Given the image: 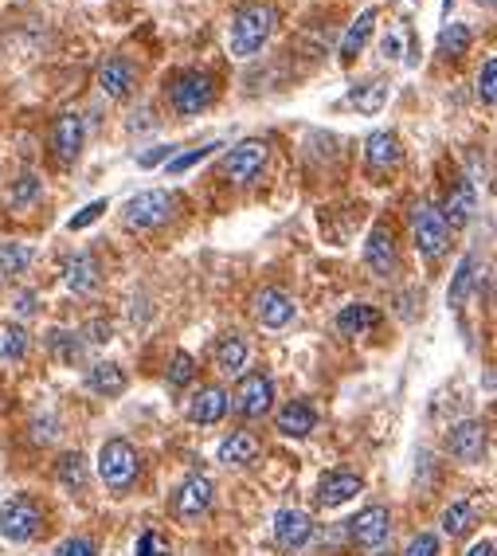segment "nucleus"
I'll use <instances>...</instances> for the list:
<instances>
[{
    "label": "nucleus",
    "mask_w": 497,
    "mask_h": 556,
    "mask_svg": "<svg viewBox=\"0 0 497 556\" xmlns=\"http://www.w3.org/2000/svg\"><path fill=\"white\" fill-rule=\"evenodd\" d=\"M274 24H278L274 4H263V0L243 4V8L231 16V28H227V47H231V55H235V59H255V55L267 47V40L274 36Z\"/></svg>",
    "instance_id": "obj_1"
},
{
    "label": "nucleus",
    "mask_w": 497,
    "mask_h": 556,
    "mask_svg": "<svg viewBox=\"0 0 497 556\" xmlns=\"http://www.w3.org/2000/svg\"><path fill=\"white\" fill-rule=\"evenodd\" d=\"M407 224H411V239H415V251L423 259H443L447 247H451V228L439 212V204L431 200H415L411 212H407Z\"/></svg>",
    "instance_id": "obj_2"
},
{
    "label": "nucleus",
    "mask_w": 497,
    "mask_h": 556,
    "mask_svg": "<svg viewBox=\"0 0 497 556\" xmlns=\"http://www.w3.org/2000/svg\"><path fill=\"white\" fill-rule=\"evenodd\" d=\"M173 212H177V196L169 188H145L122 204V224L134 232H149V228L169 224Z\"/></svg>",
    "instance_id": "obj_3"
},
{
    "label": "nucleus",
    "mask_w": 497,
    "mask_h": 556,
    "mask_svg": "<svg viewBox=\"0 0 497 556\" xmlns=\"http://www.w3.org/2000/svg\"><path fill=\"white\" fill-rule=\"evenodd\" d=\"M44 529V506L32 498V494H12L4 506H0V537L12 541V545H28L36 541Z\"/></svg>",
    "instance_id": "obj_4"
},
{
    "label": "nucleus",
    "mask_w": 497,
    "mask_h": 556,
    "mask_svg": "<svg viewBox=\"0 0 497 556\" xmlns=\"http://www.w3.org/2000/svg\"><path fill=\"white\" fill-rule=\"evenodd\" d=\"M137 470H141V459H137L134 443L126 439H106L102 451H98V478L110 486V490H130L137 482Z\"/></svg>",
    "instance_id": "obj_5"
},
{
    "label": "nucleus",
    "mask_w": 497,
    "mask_h": 556,
    "mask_svg": "<svg viewBox=\"0 0 497 556\" xmlns=\"http://www.w3.org/2000/svg\"><path fill=\"white\" fill-rule=\"evenodd\" d=\"M169 102L181 118H196L216 102V79L208 71H181L169 83Z\"/></svg>",
    "instance_id": "obj_6"
},
{
    "label": "nucleus",
    "mask_w": 497,
    "mask_h": 556,
    "mask_svg": "<svg viewBox=\"0 0 497 556\" xmlns=\"http://www.w3.org/2000/svg\"><path fill=\"white\" fill-rule=\"evenodd\" d=\"M227 404L243 419H263L274 408V384L267 372H243L235 380V392L227 396Z\"/></svg>",
    "instance_id": "obj_7"
},
{
    "label": "nucleus",
    "mask_w": 497,
    "mask_h": 556,
    "mask_svg": "<svg viewBox=\"0 0 497 556\" xmlns=\"http://www.w3.org/2000/svg\"><path fill=\"white\" fill-rule=\"evenodd\" d=\"M263 169H267V145L263 141H239L220 161V173L231 185H251V181L263 177Z\"/></svg>",
    "instance_id": "obj_8"
},
{
    "label": "nucleus",
    "mask_w": 497,
    "mask_h": 556,
    "mask_svg": "<svg viewBox=\"0 0 497 556\" xmlns=\"http://www.w3.org/2000/svg\"><path fill=\"white\" fill-rule=\"evenodd\" d=\"M486 451H490V427L482 419H462V423H454L447 431V455L458 459V463H482Z\"/></svg>",
    "instance_id": "obj_9"
},
{
    "label": "nucleus",
    "mask_w": 497,
    "mask_h": 556,
    "mask_svg": "<svg viewBox=\"0 0 497 556\" xmlns=\"http://www.w3.org/2000/svg\"><path fill=\"white\" fill-rule=\"evenodd\" d=\"M212 502H216V486H212V478L208 474H188L181 486H177V494H173V517L177 521H200L204 513L212 510Z\"/></svg>",
    "instance_id": "obj_10"
},
{
    "label": "nucleus",
    "mask_w": 497,
    "mask_h": 556,
    "mask_svg": "<svg viewBox=\"0 0 497 556\" xmlns=\"http://www.w3.org/2000/svg\"><path fill=\"white\" fill-rule=\"evenodd\" d=\"M364 267L380 282H392L400 275V247H396V235L388 232L384 224H376L368 232V243H364Z\"/></svg>",
    "instance_id": "obj_11"
},
{
    "label": "nucleus",
    "mask_w": 497,
    "mask_h": 556,
    "mask_svg": "<svg viewBox=\"0 0 497 556\" xmlns=\"http://www.w3.org/2000/svg\"><path fill=\"white\" fill-rule=\"evenodd\" d=\"M345 533H349V541L357 549H380L388 541V533H392V513L384 506H364L353 521H345Z\"/></svg>",
    "instance_id": "obj_12"
},
{
    "label": "nucleus",
    "mask_w": 497,
    "mask_h": 556,
    "mask_svg": "<svg viewBox=\"0 0 497 556\" xmlns=\"http://www.w3.org/2000/svg\"><path fill=\"white\" fill-rule=\"evenodd\" d=\"M274 545L282 549V553H298V549H306L310 545V537H314V517L306 510H278L274 513Z\"/></svg>",
    "instance_id": "obj_13"
},
{
    "label": "nucleus",
    "mask_w": 497,
    "mask_h": 556,
    "mask_svg": "<svg viewBox=\"0 0 497 556\" xmlns=\"http://www.w3.org/2000/svg\"><path fill=\"white\" fill-rule=\"evenodd\" d=\"M83 141H87V122H83V114L67 110V114L55 118V126H51V149H55V157H59L63 165L79 161Z\"/></svg>",
    "instance_id": "obj_14"
},
{
    "label": "nucleus",
    "mask_w": 497,
    "mask_h": 556,
    "mask_svg": "<svg viewBox=\"0 0 497 556\" xmlns=\"http://www.w3.org/2000/svg\"><path fill=\"white\" fill-rule=\"evenodd\" d=\"M294 314H298V306H294V298L286 290L267 286V290L255 294V318H259L263 329H286L294 322Z\"/></svg>",
    "instance_id": "obj_15"
},
{
    "label": "nucleus",
    "mask_w": 497,
    "mask_h": 556,
    "mask_svg": "<svg viewBox=\"0 0 497 556\" xmlns=\"http://www.w3.org/2000/svg\"><path fill=\"white\" fill-rule=\"evenodd\" d=\"M361 490H364L361 474H353V470H329V474L317 482V502H321L325 510H337V506L353 502Z\"/></svg>",
    "instance_id": "obj_16"
},
{
    "label": "nucleus",
    "mask_w": 497,
    "mask_h": 556,
    "mask_svg": "<svg viewBox=\"0 0 497 556\" xmlns=\"http://www.w3.org/2000/svg\"><path fill=\"white\" fill-rule=\"evenodd\" d=\"M184 416L192 419V423H200V427H212V423H220L227 416V392L220 384H204V388H196L192 396H188V404H184Z\"/></svg>",
    "instance_id": "obj_17"
},
{
    "label": "nucleus",
    "mask_w": 497,
    "mask_h": 556,
    "mask_svg": "<svg viewBox=\"0 0 497 556\" xmlns=\"http://www.w3.org/2000/svg\"><path fill=\"white\" fill-rule=\"evenodd\" d=\"M137 83V67L126 55H106L98 67V91L106 98H126Z\"/></svg>",
    "instance_id": "obj_18"
},
{
    "label": "nucleus",
    "mask_w": 497,
    "mask_h": 556,
    "mask_svg": "<svg viewBox=\"0 0 497 556\" xmlns=\"http://www.w3.org/2000/svg\"><path fill=\"white\" fill-rule=\"evenodd\" d=\"M443 220H447V228H466L470 220H474V212H478V188L470 185L466 177H458L451 185V192H447V200H443Z\"/></svg>",
    "instance_id": "obj_19"
},
{
    "label": "nucleus",
    "mask_w": 497,
    "mask_h": 556,
    "mask_svg": "<svg viewBox=\"0 0 497 556\" xmlns=\"http://www.w3.org/2000/svg\"><path fill=\"white\" fill-rule=\"evenodd\" d=\"M63 282L67 290L75 294H94L102 286V263L94 259L91 251H75L67 263H63Z\"/></svg>",
    "instance_id": "obj_20"
},
{
    "label": "nucleus",
    "mask_w": 497,
    "mask_h": 556,
    "mask_svg": "<svg viewBox=\"0 0 497 556\" xmlns=\"http://www.w3.org/2000/svg\"><path fill=\"white\" fill-rule=\"evenodd\" d=\"M388 98H392V83L380 79V75H368L361 83H353L349 94H345V102H349L353 110H361V114H380V110L388 106Z\"/></svg>",
    "instance_id": "obj_21"
},
{
    "label": "nucleus",
    "mask_w": 497,
    "mask_h": 556,
    "mask_svg": "<svg viewBox=\"0 0 497 556\" xmlns=\"http://www.w3.org/2000/svg\"><path fill=\"white\" fill-rule=\"evenodd\" d=\"M364 161H368V169H376V173L396 169V165L404 161L400 138H396L392 130H376V134H368V141H364Z\"/></svg>",
    "instance_id": "obj_22"
},
{
    "label": "nucleus",
    "mask_w": 497,
    "mask_h": 556,
    "mask_svg": "<svg viewBox=\"0 0 497 556\" xmlns=\"http://www.w3.org/2000/svg\"><path fill=\"white\" fill-rule=\"evenodd\" d=\"M478 286H482V259L470 251V255H462V263L454 267V275H451V290H447L451 310H462Z\"/></svg>",
    "instance_id": "obj_23"
},
{
    "label": "nucleus",
    "mask_w": 497,
    "mask_h": 556,
    "mask_svg": "<svg viewBox=\"0 0 497 556\" xmlns=\"http://www.w3.org/2000/svg\"><path fill=\"white\" fill-rule=\"evenodd\" d=\"M274 427L286 435V439H306L317 427V412L306 404V400H286L274 416Z\"/></svg>",
    "instance_id": "obj_24"
},
{
    "label": "nucleus",
    "mask_w": 497,
    "mask_h": 556,
    "mask_svg": "<svg viewBox=\"0 0 497 556\" xmlns=\"http://www.w3.org/2000/svg\"><path fill=\"white\" fill-rule=\"evenodd\" d=\"M87 388L94 396H102V400H114V396L126 392V369L114 365V361H98V365L87 369Z\"/></svg>",
    "instance_id": "obj_25"
},
{
    "label": "nucleus",
    "mask_w": 497,
    "mask_h": 556,
    "mask_svg": "<svg viewBox=\"0 0 497 556\" xmlns=\"http://www.w3.org/2000/svg\"><path fill=\"white\" fill-rule=\"evenodd\" d=\"M259 439L251 435V431H231L224 443H220V451H216V459L224 466H251L259 459Z\"/></svg>",
    "instance_id": "obj_26"
},
{
    "label": "nucleus",
    "mask_w": 497,
    "mask_h": 556,
    "mask_svg": "<svg viewBox=\"0 0 497 556\" xmlns=\"http://www.w3.org/2000/svg\"><path fill=\"white\" fill-rule=\"evenodd\" d=\"M47 349H51L67 369H75V365L87 361V341H83V333H71V329H51V333H47Z\"/></svg>",
    "instance_id": "obj_27"
},
{
    "label": "nucleus",
    "mask_w": 497,
    "mask_h": 556,
    "mask_svg": "<svg viewBox=\"0 0 497 556\" xmlns=\"http://www.w3.org/2000/svg\"><path fill=\"white\" fill-rule=\"evenodd\" d=\"M376 325H380V310L368 306V302H353V306H345L337 314V333L341 337H361V333L376 329Z\"/></svg>",
    "instance_id": "obj_28"
},
{
    "label": "nucleus",
    "mask_w": 497,
    "mask_h": 556,
    "mask_svg": "<svg viewBox=\"0 0 497 556\" xmlns=\"http://www.w3.org/2000/svg\"><path fill=\"white\" fill-rule=\"evenodd\" d=\"M212 357H216V369L227 372V376L243 372V365H247V341H243V333H224V337L216 341Z\"/></svg>",
    "instance_id": "obj_29"
},
{
    "label": "nucleus",
    "mask_w": 497,
    "mask_h": 556,
    "mask_svg": "<svg viewBox=\"0 0 497 556\" xmlns=\"http://www.w3.org/2000/svg\"><path fill=\"white\" fill-rule=\"evenodd\" d=\"M372 28H376V8H364L361 16L349 24V32H345V40H341V59L349 63V59H357L364 51V44L372 40Z\"/></svg>",
    "instance_id": "obj_30"
},
{
    "label": "nucleus",
    "mask_w": 497,
    "mask_h": 556,
    "mask_svg": "<svg viewBox=\"0 0 497 556\" xmlns=\"http://www.w3.org/2000/svg\"><path fill=\"white\" fill-rule=\"evenodd\" d=\"M55 478H59V486H67V490H83V486L91 482V470H87L83 451H63L59 463H55Z\"/></svg>",
    "instance_id": "obj_31"
},
{
    "label": "nucleus",
    "mask_w": 497,
    "mask_h": 556,
    "mask_svg": "<svg viewBox=\"0 0 497 556\" xmlns=\"http://www.w3.org/2000/svg\"><path fill=\"white\" fill-rule=\"evenodd\" d=\"M474 525H478V510L470 506V502H451L447 510H443V533L458 541V537H470L474 533Z\"/></svg>",
    "instance_id": "obj_32"
},
{
    "label": "nucleus",
    "mask_w": 497,
    "mask_h": 556,
    "mask_svg": "<svg viewBox=\"0 0 497 556\" xmlns=\"http://www.w3.org/2000/svg\"><path fill=\"white\" fill-rule=\"evenodd\" d=\"M470 44H474V36H470V28H466V24H458V20L443 24V32H439V55H447V59H462V55L470 51Z\"/></svg>",
    "instance_id": "obj_33"
},
{
    "label": "nucleus",
    "mask_w": 497,
    "mask_h": 556,
    "mask_svg": "<svg viewBox=\"0 0 497 556\" xmlns=\"http://www.w3.org/2000/svg\"><path fill=\"white\" fill-rule=\"evenodd\" d=\"M32 259H36V251L28 247V243H0V275H24L28 267H32Z\"/></svg>",
    "instance_id": "obj_34"
},
{
    "label": "nucleus",
    "mask_w": 497,
    "mask_h": 556,
    "mask_svg": "<svg viewBox=\"0 0 497 556\" xmlns=\"http://www.w3.org/2000/svg\"><path fill=\"white\" fill-rule=\"evenodd\" d=\"M192 376H196V361H192V353L177 349V353H173V361H169V372H165L169 388H173V392H181V388L192 384Z\"/></svg>",
    "instance_id": "obj_35"
},
{
    "label": "nucleus",
    "mask_w": 497,
    "mask_h": 556,
    "mask_svg": "<svg viewBox=\"0 0 497 556\" xmlns=\"http://www.w3.org/2000/svg\"><path fill=\"white\" fill-rule=\"evenodd\" d=\"M216 149H224V141H208V145H200V149H188V153H181V157H169V177H181V173H188L192 165L208 161Z\"/></svg>",
    "instance_id": "obj_36"
},
{
    "label": "nucleus",
    "mask_w": 497,
    "mask_h": 556,
    "mask_svg": "<svg viewBox=\"0 0 497 556\" xmlns=\"http://www.w3.org/2000/svg\"><path fill=\"white\" fill-rule=\"evenodd\" d=\"M106 212H110V204H106V200H91L83 212H75V216L67 220V232H83V228H91L94 220H102Z\"/></svg>",
    "instance_id": "obj_37"
},
{
    "label": "nucleus",
    "mask_w": 497,
    "mask_h": 556,
    "mask_svg": "<svg viewBox=\"0 0 497 556\" xmlns=\"http://www.w3.org/2000/svg\"><path fill=\"white\" fill-rule=\"evenodd\" d=\"M478 98H482L486 106H494L497 102V59H486L482 71H478Z\"/></svg>",
    "instance_id": "obj_38"
},
{
    "label": "nucleus",
    "mask_w": 497,
    "mask_h": 556,
    "mask_svg": "<svg viewBox=\"0 0 497 556\" xmlns=\"http://www.w3.org/2000/svg\"><path fill=\"white\" fill-rule=\"evenodd\" d=\"M40 188H44V181L36 177V173H24L16 185H12V192H8V200L12 204H32L36 196H40Z\"/></svg>",
    "instance_id": "obj_39"
},
{
    "label": "nucleus",
    "mask_w": 497,
    "mask_h": 556,
    "mask_svg": "<svg viewBox=\"0 0 497 556\" xmlns=\"http://www.w3.org/2000/svg\"><path fill=\"white\" fill-rule=\"evenodd\" d=\"M0 353H4V361H24V353H28V333H24L20 325H16V329H8V333H4V349H0Z\"/></svg>",
    "instance_id": "obj_40"
},
{
    "label": "nucleus",
    "mask_w": 497,
    "mask_h": 556,
    "mask_svg": "<svg viewBox=\"0 0 497 556\" xmlns=\"http://www.w3.org/2000/svg\"><path fill=\"white\" fill-rule=\"evenodd\" d=\"M404 556H439V537H435V533H415V537L407 541Z\"/></svg>",
    "instance_id": "obj_41"
},
{
    "label": "nucleus",
    "mask_w": 497,
    "mask_h": 556,
    "mask_svg": "<svg viewBox=\"0 0 497 556\" xmlns=\"http://www.w3.org/2000/svg\"><path fill=\"white\" fill-rule=\"evenodd\" d=\"M55 556H98V545L91 537H67V541H59Z\"/></svg>",
    "instance_id": "obj_42"
},
{
    "label": "nucleus",
    "mask_w": 497,
    "mask_h": 556,
    "mask_svg": "<svg viewBox=\"0 0 497 556\" xmlns=\"http://www.w3.org/2000/svg\"><path fill=\"white\" fill-rule=\"evenodd\" d=\"M169 157H177V145H153V149H145V153L137 157V165H141V169H153V165H161V161H169Z\"/></svg>",
    "instance_id": "obj_43"
},
{
    "label": "nucleus",
    "mask_w": 497,
    "mask_h": 556,
    "mask_svg": "<svg viewBox=\"0 0 497 556\" xmlns=\"http://www.w3.org/2000/svg\"><path fill=\"white\" fill-rule=\"evenodd\" d=\"M12 306H16V314H20V318H32V314L40 310V294H36V290H20Z\"/></svg>",
    "instance_id": "obj_44"
},
{
    "label": "nucleus",
    "mask_w": 497,
    "mask_h": 556,
    "mask_svg": "<svg viewBox=\"0 0 497 556\" xmlns=\"http://www.w3.org/2000/svg\"><path fill=\"white\" fill-rule=\"evenodd\" d=\"M87 333H91L87 341H94V345H106V341L114 337V325H110V322H102V318H98V322L87 325Z\"/></svg>",
    "instance_id": "obj_45"
},
{
    "label": "nucleus",
    "mask_w": 497,
    "mask_h": 556,
    "mask_svg": "<svg viewBox=\"0 0 497 556\" xmlns=\"http://www.w3.org/2000/svg\"><path fill=\"white\" fill-rule=\"evenodd\" d=\"M380 51H384V59H396V55H400V36H396V32H388V36L380 40Z\"/></svg>",
    "instance_id": "obj_46"
},
{
    "label": "nucleus",
    "mask_w": 497,
    "mask_h": 556,
    "mask_svg": "<svg viewBox=\"0 0 497 556\" xmlns=\"http://www.w3.org/2000/svg\"><path fill=\"white\" fill-rule=\"evenodd\" d=\"M466 556H494V541H490V537H482L478 545H470V553Z\"/></svg>",
    "instance_id": "obj_47"
},
{
    "label": "nucleus",
    "mask_w": 497,
    "mask_h": 556,
    "mask_svg": "<svg viewBox=\"0 0 497 556\" xmlns=\"http://www.w3.org/2000/svg\"><path fill=\"white\" fill-rule=\"evenodd\" d=\"M153 545H157V537H153V533H141V541H137V556H153Z\"/></svg>",
    "instance_id": "obj_48"
},
{
    "label": "nucleus",
    "mask_w": 497,
    "mask_h": 556,
    "mask_svg": "<svg viewBox=\"0 0 497 556\" xmlns=\"http://www.w3.org/2000/svg\"><path fill=\"white\" fill-rule=\"evenodd\" d=\"M478 4H486V8H494V0H478Z\"/></svg>",
    "instance_id": "obj_49"
},
{
    "label": "nucleus",
    "mask_w": 497,
    "mask_h": 556,
    "mask_svg": "<svg viewBox=\"0 0 497 556\" xmlns=\"http://www.w3.org/2000/svg\"><path fill=\"white\" fill-rule=\"evenodd\" d=\"M376 556H392V553H376Z\"/></svg>",
    "instance_id": "obj_50"
}]
</instances>
